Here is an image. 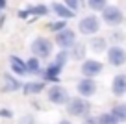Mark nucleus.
Wrapping results in <instances>:
<instances>
[{
  "label": "nucleus",
  "instance_id": "nucleus-1",
  "mask_svg": "<svg viewBox=\"0 0 126 124\" xmlns=\"http://www.w3.org/2000/svg\"><path fill=\"white\" fill-rule=\"evenodd\" d=\"M78 28L83 35H94L100 30V20H98V17H94V15H87L78 22Z\"/></svg>",
  "mask_w": 126,
  "mask_h": 124
},
{
  "label": "nucleus",
  "instance_id": "nucleus-22",
  "mask_svg": "<svg viewBox=\"0 0 126 124\" xmlns=\"http://www.w3.org/2000/svg\"><path fill=\"white\" fill-rule=\"evenodd\" d=\"M83 50H85V45H82V43H76L74 46H72V52H74V54H72V58L74 59H82L83 58Z\"/></svg>",
  "mask_w": 126,
  "mask_h": 124
},
{
  "label": "nucleus",
  "instance_id": "nucleus-28",
  "mask_svg": "<svg viewBox=\"0 0 126 124\" xmlns=\"http://www.w3.org/2000/svg\"><path fill=\"white\" fill-rule=\"evenodd\" d=\"M111 37H113L115 41H122V39H124V35H122V33H113Z\"/></svg>",
  "mask_w": 126,
  "mask_h": 124
},
{
  "label": "nucleus",
  "instance_id": "nucleus-26",
  "mask_svg": "<svg viewBox=\"0 0 126 124\" xmlns=\"http://www.w3.org/2000/svg\"><path fill=\"white\" fill-rule=\"evenodd\" d=\"M83 124H98V119H93V117H87L83 120Z\"/></svg>",
  "mask_w": 126,
  "mask_h": 124
},
{
  "label": "nucleus",
  "instance_id": "nucleus-18",
  "mask_svg": "<svg viewBox=\"0 0 126 124\" xmlns=\"http://www.w3.org/2000/svg\"><path fill=\"white\" fill-rule=\"evenodd\" d=\"M87 4L93 11H104L108 8V0H87Z\"/></svg>",
  "mask_w": 126,
  "mask_h": 124
},
{
  "label": "nucleus",
  "instance_id": "nucleus-2",
  "mask_svg": "<svg viewBox=\"0 0 126 124\" xmlns=\"http://www.w3.org/2000/svg\"><path fill=\"white\" fill-rule=\"evenodd\" d=\"M102 19H104V22H106L108 26H119V24H122V20H124V15H122V11L117 6H108L102 11Z\"/></svg>",
  "mask_w": 126,
  "mask_h": 124
},
{
  "label": "nucleus",
  "instance_id": "nucleus-20",
  "mask_svg": "<svg viewBox=\"0 0 126 124\" xmlns=\"http://www.w3.org/2000/svg\"><path fill=\"white\" fill-rule=\"evenodd\" d=\"M117 117L113 115V113H102V115L98 117V124H117Z\"/></svg>",
  "mask_w": 126,
  "mask_h": 124
},
{
  "label": "nucleus",
  "instance_id": "nucleus-17",
  "mask_svg": "<svg viewBox=\"0 0 126 124\" xmlns=\"http://www.w3.org/2000/svg\"><path fill=\"white\" fill-rule=\"evenodd\" d=\"M111 113L117 117L119 122H126V104H117L111 109Z\"/></svg>",
  "mask_w": 126,
  "mask_h": 124
},
{
  "label": "nucleus",
  "instance_id": "nucleus-25",
  "mask_svg": "<svg viewBox=\"0 0 126 124\" xmlns=\"http://www.w3.org/2000/svg\"><path fill=\"white\" fill-rule=\"evenodd\" d=\"M63 4L67 6V8H71L72 11H76L80 8V0H63Z\"/></svg>",
  "mask_w": 126,
  "mask_h": 124
},
{
  "label": "nucleus",
  "instance_id": "nucleus-4",
  "mask_svg": "<svg viewBox=\"0 0 126 124\" xmlns=\"http://www.w3.org/2000/svg\"><path fill=\"white\" fill-rule=\"evenodd\" d=\"M89 109H91V104L87 100H83V98H72L67 104V111L71 113L72 117H82V115H85Z\"/></svg>",
  "mask_w": 126,
  "mask_h": 124
},
{
  "label": "nucleus",
  "instance_id": "nucleus-29",
  "mask_svg": "<svg viewBox=\"0 0 126 124\" xmlns=\"http://www.w3.org/2000/svg\"><path fill=\"white\" fill-rule=\"evenodd\" d=\"M0 115H2V117H11V113H9L8 109H2V111H0Z\"/></svg>",
  "mask_w": 126,
  "mask_h": 124
},
{
  "label": "nucleus",
  "instance_id": "nucleus-24",
  "mask_svg": "<svg viewBox=\"0 0 126 124\" xmlns=\"http://www.w3.org/2000/svg\"><path fill=\"white\" fill-rule=\"evenodd\" d=\"M65 28H67V22H65V20H58V22H52L50 24V30L52 31H61V30H65Z\"/></svg>",
  "mask_w": 126,
  "mask_h": 124
},
{
  "label": "nucleus",
  "instance_id": "nucleus-7",
  "mask_svg": "<svg viewBox=\"0 0 126 124\" xmlns=\"http://www.w3.org/2000/svg\"><path fill=\"white\" fill-rule=\"evenodd\" d=\"M108 61H110L113 67L124 65V63H126V52H124V48L117 46V45L111 46V48H108Z\"/></svg>",
  "mask_w": 126,
  "mask_h": 124
},
{
  "label": "nucleus",
  "instance_id": "nucleus-27",
  "mask_svg": "<svg viewBox=\"0 0 126 124\" xmlns=\"http://www.w3.org/2000/svg\"><path fill=\"white\" fill-rule=\"evenodd\" d=\"M20 124H33V119H32V117H22V119H20Z\"/></svg>",
  "mask_w": 126,
  "mask_h": 124
},
{
  "label": "nucleus",
  "instance_id": "nucleus-11",
  "mask_svg": "<svg viewBox=\"0 0 126 124\" xmlns=\"http://www.w3.org/2000/svg\"><path fill=\"white\" fill-rule=\"evenodd\" d=\"M52 8V11L56 13L58 17H61L63 20H67V19H72V17L76 15V11H72L71 8H67L65 4H59V2H54V4L50 6Z\"/></svg>",
  "mask_w": 126,
  "mask_h": 124
},
{
  "label": "nucleus",
  "instance_id": "nucleus-23",
  "mask_svg": "<svg viewBox=\"0 0 126 124\" xmlns=\"http://www.w3.org/2000/svg\"><path fill=\"white\" fill-rule=\"evenodd\" d=\"M67 58H69V56H67V52H65V50H63V52H58L54 63H56V65H59V67H63L65 63H67Z\"/></svg>",
  "mask_w": 126,
  "mask_h": 124
},
{
  "label": "nucleus",
  "instance_id": "nucleus-31",
  "mask_svg": "<svg viewBox=\"0 0 126 124\" xmlns=\"http://www.w3.org/2000/svg\"><path fill=\"white\" fill-rule=\"evenodd\" d=\"M59 124H72V122H69V120H61Z\"/></svg>",
  "mask_w": 126,
  "mask_h": 124
},
{
  "label": "nucleus",
  "instance_id": "nucleus-30",
  "mask_svg": "<svg viewBox=\"0 0 126 124\" xmlns=\"http://www.w3.org/2000/svg\"><path fill=\"white\" fill-rule=\"evenodd\" d=\"M4 8H6V0H0V11H2Z\"/></svg>",
  "mask_w": 126,
  "mask_h": 124
},
{
  "label": "nucleus",
  "instance_id": "nucleus-5",
  "mask_svg": "<svg viewBox=\"0 0 126 124\" xmlns=\"http://www.w3.org/2000/svg\"><path fill=\"white\" fill-rule=\"evenodd\" d=\"M48 100L52 102V104H58V106H61V104H69V93H67V89L65 87H61V85H52L50 89H48Z\"/></svg>",
  "mask_w": 126,
  "mask_h": 124
},
{
  "label": "nucleus",
  "instance_id": "nucleus-13",
  "mask_svg": "<svg viewBox=\"0 0 126 124\" xmlns=\"http://www.w3.org/2000/svg\"><path fill=\"white\" fill-rule=\"evenodd\" d=\"M47 13H48L47 6H32V8L24 9V11H19V17L26 19V17H30V15H47Z\"/></svg>",
  "mask_w": 126,
  "mask_h": 124
},
{
  "label": "nucleus",
  "instance_id": "nucleus-19",
  "mask_svg": "<svg viewBox=\"0 0 126 124\" xmlns=\"http://www.w3.org/2000/svg\"><path fill=\"white\" fill-rule=\"evenodd\" d=\"M26 67H28V72L30 74H37L41 70V65H39V59L37 58H32L26 61Z\"/></svg>",
  "mask_w": 126,
  "mask_h": 124
},
{
  "label": "nucleus",
  "instance_id": "nucleus-21",
  "mask_svg": "<svg viewBox=\"0 0 126 124\" xmlns=\"http://www.w3.org/2000/svg\"><path fill=\"white\" fill-rule=\"evenodd\" d=\"M20 87V83L17 80H13L11 76H6V91H17Z\"/></svg>",
  "mask_w": 126,
  "mask_h": 124
},
{
  "label": "nucleus",
  "instance_id": "nucleus-3",
  "mask_svg": "<svg viewBox=\"0 0 126 124\" xmlns=\"http://www.w3.org/2000/svg\"><path fill=\"white\" fill-rule=\"evenodd\" d=\"M32 52L35 54V58H48L52 54V43L47 37H37L32 43Z\"/></svg>",
  "mask_w": 126,
  "mask_h": 124
},
{
  "label": "nucleus",
  "instance_id": "nucleus-12",
  "mask_svg": "<svg viewBox=\"0 0 126 124\" xmlns=\"http://www.w3.org/2000/svg\"><path fill=\"white\" fill-rule=\"evenodd\" d=\"M9 63H11V69H13V72L20 74V76L28 74V67H26V61H22L20 58H17V56H11V58H9Z\"/></svg>",
  "mask_w": 126,
  "mask_h": 124
},
{
  "label": "nucleus",
  "instance_id": "nucleus-10",
  "mask_svg": "<svg viewBox=\"0 0 126 124\" xmlns=\"http://www.w3.org/2000/svg\"><path fill=\"white\" fill-rule=\"evenodd\" d=\"M111 91H113L115 96H122V94H126V74H117V76L113 78Z\"/></svg>",
  "mask_w": 126,
  "mask_h": 124
},
{
  "label": "nucleus",
  "instance_id": "nucleus-6",
  "mask_svg": "<svg viewBox=\"0 0 126 124\" xmlns=\"http://www.w3.org/2000/svg\"><path fill=\"white\" fill-rule=\"evenodd\" d=\"M56 43H58L63 50L72 48L76 45V33L72 30H69V28H65V30L58 31V35H56Z\"/></svg>",
  "mask_w": 126,
  "mask_h": 124
},
{
  "label": "nucleus",
  "instance_id": "nucleus-8",
  "mask_svg": "<svg viewBox=\"0 0 126 124\" xmlns=\"http://www.w3.org/2000/svg\"><path fill=\"white\" fill-rule=\"evenodd\" d=\"M82 72L85 78H93V76H98L100 72H102V63L96 61V59H87V61L82 63Z\"/></svg>",
  "mask_w": 126,
  "mask_h": 124
},
{
  "label": "nucleus",
  "instance_id": "nucleus-14",
  "mask_svg": "<svg viewBox=\"0 0 126 124\" xmlns=\"http://www.w3.org/2000/svg\"><path fill=\"white\" fill-rule=\"evenodd\" d=\"M61 69H63V67H59V65H56V63H52V65L48 67L47 70H45V80H48V81H58Z\"/></svg>",
  "mask_w": 126,
  "mask_h": 124
},
{
  "label": "nucleus",
  "instance_id": "nucleus-9",
  "mask_svg": "<svg viewBox=\"0 0 126 124\" xmlns=\"http://www.w3.org/2000/svg\"><path fill=\"white\" fill-rule=\"evenodd\" d=\"M94 91H96V83L93 78H83L78 81V93L82 96H93Z\"/></svg>",
  "mask_w": 126,
  "mask_h": 124
},
{
  "label": "nucleus",
  "instance_id": "nucleus-15",
  "mask_svg": "<svg viewBox=\"0 0 126 124\" xmlns=\"http://www.w3.org/2000/svg\"><path fill=\"white\" fill-rule=\"evenodd\" d=\"M45 89V81H30L24 85V93L26 94H37Z\"/></svg>",
  "mask_w": 126,
  "mask_h": 124
},
{
  "label": "nucleus",
  "instance_id": "nucleus-16",
  "mask_svg": "<svg viewBox=\"0 0 126 124\" xmlns=\"http://www.w3.org/2000/svg\"><path fill=\"white\" fill-rule=\"evenodd\" d=\"M89 46L93 48V52L100 54L102 50H106L108 45H106V39H104V37H93V39L89 41Z\"/></svg>",
  "mask_w": 126,
  "mask_h": 124
}]
</instances>
